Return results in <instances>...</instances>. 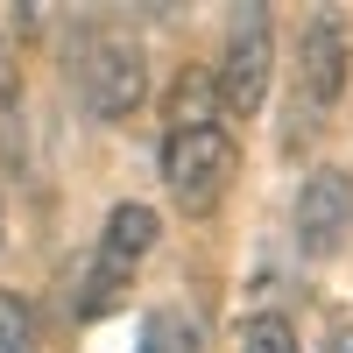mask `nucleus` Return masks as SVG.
Here are the masks:
<instances>
[{
    "label": "nucleus",
    "mask_w": 353,
    "mask_h": 353,
    "mask_svg": "<svg viewBox=\"0 0 353 353\" xmlns=\"http://www.w3.org/2000/svg\"><path fill=\"white\" fill-rule=\"evenodd\" d=\"M269 78H276V21L269 8H233L226 21V57H219V71H212V92L226 113H261V99H269Z\"/></svg>",
    "instance_id": "20e7f679"
},
{
    "label": "nucleus",
    "mask_w": 353,
    "mask_h": 353,
    "mask_svg": "<svg viewBox=\"0 0 353 353\" xmlns=\"http://www.w3.org/2000/svg\"><path fill=\"white\" fill-rule=\"evenodd\" d=\"M241 170V149L219 121H191V128H170L163 134V184H170V205L184 219H212L226 205V184Z\"/></svg>",
    "instance_id": "f257e3e1"
},
{
    "label": "nucleus",
    "mask_w": 353,
    "mask_h": 353,
    "mask_svg": "<svg viewBox=\"0 0 353 353\" xmlns=\"http://www.w3.org/2000/svg\"><path fill=\"white\" fill-rule=\"evenodd\" d=\"M241 353H304V346H297V332H290V318L261 311V318L241 325Z\"/></svg>",
    "instance_id": "1a4fd4ad"
},
{
    "label": "nucleus",
    "mask_w": 353,
    "mask_h": 353,
    "mask_svg": "<svg viewBox=\"0 0 353 353\" xmlns=\"http://www.w3.org/2000/svg\"><path fill=\"white\" fill-rule=\"evenodd\" d=\"M71 85L92 121H128L149 92V64H141V43L121 36V28H92L71 57Z\"/></svg>",
    "instance_id": "f03ea898"
},
{
    "label": "nucleus",
    "mask_w": 353,
    "mask_h": 353,
    "mask_svg": "<svg viewBox=\"0 0 353 353\" xmlns=\"http://www.w3.org/2000/svg\"><path fill=\"white\" fill-rule=\"evenodd\" d=\"M134 353H198V325H191L184 311H149Z\"/></svg>",
    "instance_id": "0eeeda50"
},
{
    "label": "nucleus",
    "mask_w": 353,
    "mask_h": 353,
    "mask_svg": "<svg viewBox=\"0 0 353 353\" xmlns=\"http://www.w3.org/2000/svg\"><path fill=\"white\" fill-rule=\"evenodd\" d=\"M156 233H163V219L149 212V205H113V212H106V233H99V261H92L85 297H78V318H99V311L121 304V290H128V276L141 269V261H149Z\"/></svg>",
    "instance_id": "39448f33"
},
{
    "label": "nucleus",
    "mask_w": 353,
    "mask_h": 353,
    "mask_svg": "<svg viewBox=\"0 0 353 353\" xmlns=\"http://www.w3.org/2000/svg\"><path fill=\"white\" fill-rule=\"evenodd\" d=\"M325 353H353V318H339V325L325 332Z\"/></svg>",
    "instance_id": "9d476101"
},
{
    "label": "nucleus",
    "mask_w": 353,
    "mask_h": 353,
    "mask_svg": "<svg viewBox=\"0 0 353 353\" xmlns=\"http://www.w3.org/2000/svg\"><path fill=\"white\" fill-rule=\"evenodd\" d=\"M346 92V21L332 8H318L304 21V43H297V106H290V149L318 134V121L339 106Z\"/></svg>",
    "instance_id": "7ed1b4c3"
},
{
    "label": "nucleus",
    "mask_w": 353,
    "mask_h": 353,
    "mask_svg": "<svg viewBox=\"0 0 353 353\" xmlns=\"http://www.w3.org/2000/svg\"><path fill=\"white\" fill-rule=\"evenodd\" d=\"M0 353H36V311L14 290H0Z\"/></svg>",
    "instance_id": "6e6552de"
},
{
    "label": "nucleus",
    "mask_w": 353,
    "mask_h": 353,
    "mask_svg": "<svg viewBox=\"0 0 353 353\" xmlns=\"http://www.w3.org/2000/svg\"><path fill=\"white\" fill-rule=\"evenodd\" d=\"M353 233V176L346 170H311L297 191V248L311 261H332Z\"/></svg>",
    "instance_id": "423d86ee"
}]
</instances>
